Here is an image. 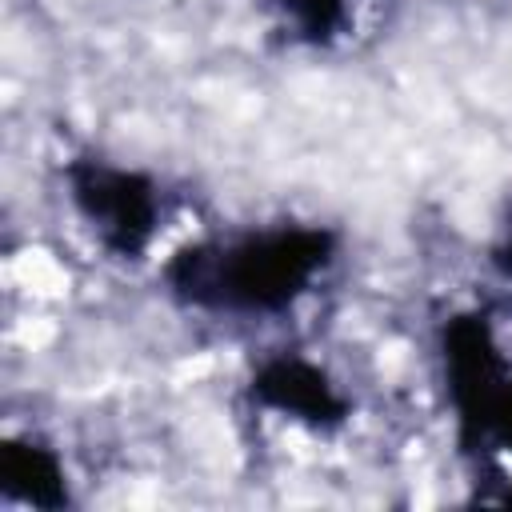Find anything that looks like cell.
Segmentation results:
<instances>
[{"label": "cell", "instance_id": "cell-2", "mask_svg": "<svg viewBox=\"0 0 512 512\" xmlns=\"http://www.w3.org/2000/svg\"><path fill=\"white\" fill-rule=\"evenodd\" d=\"M84 212L116 240V244H136L148 232L152 204L148 192L128 176V172H92L88 184H80Z\"/></svg>", "mask_w": 512, "mask_h": 512}, {"label": "cell", "instance_id": "cell-1", "mask_svg": "<svg viewBox=\"0 0 512 512\" xmlns=\"http://www.w3.org/2000/svg\"><path fill=\"white\" fill-rule=\"evenodd\" d=\"M324 236L316 232H264L244 236L220 252H196L188 292L228 308H276L324 264Z\"/></svg>", "mask_w": 512, "mask_h": 512}, {"label": "cell", "instance_id": "cell-3", "mask_svg": "<svg viewBox=\"0 0 512 512\" xmlns=\"http://www.w3.org/2000/svg\"><path fill=\"white\" fill-rule=\"evenodd\" d=\"M288 4H292V16L300 20V28L312 36L332 32V24L340 16V0H288Z\"/></svg>", "mask_w": 512, "mask_h": 512}]
</instances>
